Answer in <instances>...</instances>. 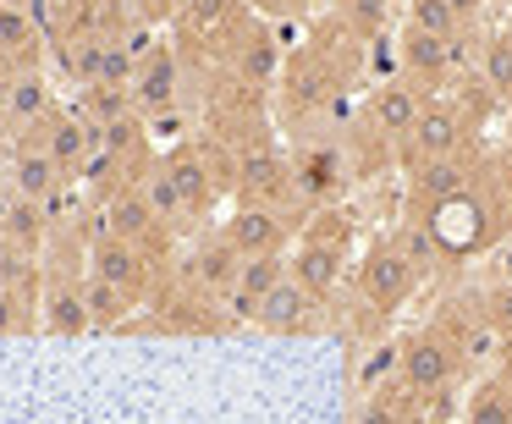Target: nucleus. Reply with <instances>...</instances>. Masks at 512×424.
<instances>
[{"label": "nucleus", "instance_id": "obj_32", "mask_svg": "<svg viewBox=\"0 0 512 424\" xmlns=\"http://www.w3.org/2000/svg\"><path fill=\"white\" fill-rule=\"evenodd\" d=\"M479 83L496 100H512V34H490L479 50Z\"/></svg>", "mask_w": 512, "mask_h": 424}, {"label": "nucleus", "instance_id": "obj_29", "mask_svg": "<svg viewBox=\"0 0 512 424\" xmlns=\"http://www.w3.org/2000/svg\"><path fill=\"white\" fill-rule=\"evenodd\" d=\"M0 237L6 243H23V248H39L50 237V215H45V204H34V199H12L6 210H0Z\"/></svg>", "mask_w": 512, "mask_h": 424}, {"label": "nucleus", "instance_id": "obj_31", "mask_svg": "<svg viewBox=\"0 0 512 424\" xmlns=\"http://www.w3.org/2000/svg\"><path fill=\"white\" fill-rule=\"evenodd\" d=\"M347 424H413V397L402 391V380L391 391H375V397L353 402V419Z\"/></svg>", "mask_w": 512, "mask_h": 424}, {"label": "nucleus", "instance_id": "obj_12", "mask_svg": "<svg viewBox=\"0 0 512 424\" xmlns=\"http://www.w3.org/2000/svg\"><path fill=\"white\" fill-rule=\"evenodd\" d=\"M287 204H254V199H237V210L221 221V237L237 248V254H276L287 243Z\"/></svg>", "mask_w": 512, "mask_h": 424}, {"label": "nucleus", "instance_id": "obj_19", "mask_svg": "<svg viewBox=\"0 0 512 424\" xmlns=\"http://www.w3.org/2000/svg\"><path fill=\"white\" fill-rule=\"evenodd\" d=\"M166 171L177 177V188L188 193V204H193V215H204L215 204V188H221V177H215V155L199 144V138H188V144H177V149H166Z\"/></svg>", "mask_w": 512, "mask_h": 424}, {"label": "nucleus", "instance_id": "obj_8", "mask_svg": "<svg viewBox=\"0 0 512 424\" xmlns=\"http://www.w3.org/2000/svg\"><path fill=\"white\" fill-rule=\"evenodd\" d=\"M424 105H430L424 83L402 78V72H397V78H386V83H375V89H369V133L402 149V138H408L413 122L424 116Z\"/></svg>", "mask_w": 512, "mask_h": 424}, {"label": "nucleus", "instance_id": "obj_1", "mask_svg": "<svg viewBox=\"0 0 512 424\" xmlns=\"http://www.w3.org/2000/svg\"><path fill=\"white\" fill-rule=\"evenodd\" d=\"M507 182H501V193L490 199V177L474 166V177H468L463 188L446 193L441 204H430V210H424V232H430L435 254L441 259H474V254H485V248H496L501 232L512 226Z\"/></svg>", "mask_w": 512, "mask_h": 424}, {"label": "nucleus", "instance_id": "obj_2", "mask_svg": "<svg viewBox=\"0 0 512 424\" xmlns=\"http://www.w3.org/2000/svg\"><path fill=\"white\" fill-rule=\"evenodd\" d=\"M226 182L237 188V199H254V204H287V199H298V193H292V160L281 155V144L265 133V127L232 133Z\"/></svg>", "mask_w": 512, "mask_h": 424}, {"label": "nucleus", "instance_id": "obj_3", "mask_svg": "<svg viewBox=\"0 0 512 424\" xmlns=\"http://www.w3.org/2000/svg\"><path fill=\"white\" fill-rule=\"evenodd\" d=\"M353 287H358V309L375 314V320H386V314H397L402 303L413 298V287H419V265L397 248V237H386V243H369V254L358 259Z\"/></svg>", "mask_w": 512, "mask_h": 424}, {"label": "nucleus", "instance_id": "obj_38", "mask_svg": "<svg viewBox=\"0 0 512 424\" xmlns=\"http://www.w3.org/2000/svg\"><path fill=\"white\" fill-rule=\"evenodd\" d=\"M446 6H452V12H457V23H463V28L474 23L479 12H485V0H446Z\"/></svg>", "mask_w": 512, "mask_h": 424}, {"label": "nucleus", "instance_id": "obj_41", "mask_svg": "<svg viewBox=\"0 0 512 424\" xmlns=\"http://www.w3.org/2000/svg\"><path fill=\"white\" fill-rule=\"evenodd\" d=\"M17 78V67H12V61H6V56H0V89H6V83H12Z\"/></svg>", "mask_w": 512, "mask_h": 424}, {"label": "nucleus", "instance_id": "obj_4", "mask_svg": "<svg viewBox=\"0 0 512 424\" xmlns=\"http://www.w3.org/2000/svg\"><path fill=\"white\" fill-rule=\"evenodd\" d=\"M457 353H452V342H446L435 325H424V331H413V336H402V391H408L413 402H435L441 391H452V380H457Z\"/></svg>", "mask_w": 512, "mask_h": 424}, {"label": "nucleus", "instance_id": "obj_24", "mask_svg": "<svg viewBox=\"0 0 512 424\" xmlns=\"http://www.w3.org/2000/svg\"><path fill=\"white\" fill-rule=\"evenodd\" d=\"M138 188H144L149 210H155V221L166 226V232H188V221H199V215H193V204H188V193L177 188V177L166 171V160H160V155L138 171Z\"/></svg>", "mask_w": 512, "mask_h": 424}, {"label": "nucleus", "instance_id": "obj_14", "mask_svg": "<svg viewBox=\"0 0 512 424\" xmlns=\"http://www.w3.org/2000/svg\"><path fill=\"white\" fill-rule=\"evenodd\" d=\"M133 105L138 116H155V111H171V105H182V56L171 45H155L144 61H138L133 72Z\"/></svg>", "mask_w": 512, "mask_h": 424}, {"label": "nucleus", "instance_id": "obj_13", "mask_svg": "<svg viewBox=\"0 0 512 424\" xmlns=\"http://www.w3.org/2000/svg\"><path fill=\"white\" fill-rule=\"evenodd\" d=\"M89 270H94V276H105V281H116V287H127L133 298H144L149 281H155V254L138 248V243H127V237L100 232L89 243Z\"/></svg>", "mask_w": 512, "mask_h": 424}, {"label": "nucleus", "instance_id": "obj_25", "mask_svg": "<svg viewBox=\"0 0 512 424\" xmlns=\"http://www.w3.org/2000/svg\"><path fill=\"white\" fill-rule=\"evenodd\" d=\"M45 45H50V34H45V23H39L34 12L0 6V56L12 61L17 72H23V67H39V61H45Z\"/></svg>", "mask_w": 512, "mask_h": 424}, {"label": "nucleus", "instance_id": "obj_16", "mask_svg": "<svg viewBox=\"0 0 512 424\" xmlns=\"http://www.w3.org/2000/svg\"><path fill=\"white\" fill-rule=\"evenodd\" d=\"M6 160H12V188H17V199L45 204L56 188H67V182H72L67 171H61V160L50 155V149L39 144L34 133H17V138H12V155H6Z\"/></svg>", "mask_w": 512, "mask_h": 424}, {"label": "nucleus", "instance_id": "obj_23", "mask_svg": "<svg viewBox=\"0 0 512 424\" xmlns=\"http://www.w3.org/2000/svg\"><path fill=\"white\" fill-rule=\"evenodd\" d=\"M474 177V160L468 155H446V160H424V166L408 171V204L413 210H430V204H441L446 193H457L463 182Z\"/></svg>", "mask_w": 512, "mask_h": 424}, {"label": "nucleus", "instance_id": "obj_42", "mask_svg": "<svg viewBox=\"0 0 512 424\" xmlns=\"http://www.w3.org/2000/svg\"><path fill=\"white\" fill-rule=\"evenodd\" d=\"M413 424H419V419H413Z\"/></svg>", "mask_w": 512, "mask_h": 424}, {"label": "nucleus", "instance_id": "obj_11", "mask_svg": "<svg viewBox=\"0 0 512 424\" xmlns=\"http://www.w3.org/2000/svg\"><path fill=\"white\" fill-rule=\"evenodd\" d=\"M100 232L127 237V243L149 248V254H155V248L171 237L166 226L155 221V210H149V199H144V188H138V177H122V182L111 188V199H105V210H100Z\"/></svg>", "mask_w": 512, "mask_h": 424}, {"label": "nucleus", "instance_id": "obj_21", "mask_svg": "<svg viewBox=\"0 0 512 424\" xmlns=\"http://www.w3.org/2000/svg\"><path fill=\"white\" fill-rule=\"evenodd\" d=\"M397 375H402V342H369L347 364V391H353V402H364L375 391H391Z\"/></svg>", "mask_w": 512, "mask_h": 424}, {"label": "nucleus", "instance_id": "obj_30", "mask_svg": "<svg viewBox=\"0 0 512 424\" xmlns=\"http://www.w3.org/2000/svg\"><path fill=\"white\" fill-rule=\"evenodd\" d=\"M336 17H342V28L358 39V45H369V39L386 34L391 0H336Z\"/></svg>", "mask_w": 512, "mask_h": 424}, {"label": "nucleus", "instance_id": "obj_18", "mask_svg": "<svg viewBox=\"0 0 512 424\" xmlns=\"http://www.w3.org/2000/svg\"><path fill=\"white\" fill-rule=\"evenodd\" d=\"M34 138L61 160V171H67V177H83V166L94 160V144H100V138H94V127L83 122L78 111H50L45 122L34 127Z\"/></svg>", "mask_w": 512, "mask_h": 424}, {"label": "nucleus", "instance_id": "obj_27", "mask_svg": "<svg viewBox=\"0 0 512 424\" xmlns=\"http://www.w3.org/2000/svg\"><path fill=\"white\" fill-rule=\"evenodd\" d=\"M72 111H78L94 133H105V127H116V122H133L138 105H133V89H122V83H94V89L78 94Z\"/></svg>", "mask_w": 512, "mask_h": 424}, {"label": "nucleus", "instance_id": "obj_15", "mask_svg": "<svg viewBox=\"0 0 512 424\" xmlns=\"http://www.w3.org/2000/svg\"><path fill=\"white\" fill-rule=\"evenodd\" d=\"M292 270V254H248L243 265H237V281L226 287V298H221V314L226 320H254V309L265 303V292L276 287L281 276Z\"/></svg>", "mask_w": 512, "mask_h": 424}, {"label": "nucleus", "instance_id": "obj_33", "mask_svg": "<svg viewBox=\"0 0 512 424\" xmlns=\"http://www.w3.org/2000/svg\"><path fill=\"white\" fill-rule=\"evenodd\" d=\"M463 424H512V380H507V375L485 380V386L468 397Z\"/></svg>", "mask_w": 512, "mask_h": 424}, {"label": "nucleus", "instance_id": "obj_22", "mask_svg": "<svg viewBox=\"0 0 512 424\" xmlns=\"http://www.w3.org/2000/svg\"><path fill=\"white\" fill-rule=\"evenodd\" d=\"M452 45H457V39L424 34V28H402V39H397L402 78H413V83H441L446 72H452Z\"/></svg>", "mask_w": 512, "mask_h": 424}, {"label": "nucleus", "instance_id": "obj_28", "mask_svg": "<svg viewBox=\"0 0 512 424\" xmlns=\"http://www.w3.org/2000/svg\"><path fill=\"white\" fill-rule=\"evenodd\" d=\"M83 298H89V320L94 331H111V325H122L127 314L138 309V298L127 287H116V281L94 276V270H83Z\"/></svg>", "mask_w": 512, "mask_h": 424}, {"label": "nucleus", "instance_id": "obj_26", "mask_svg": "<svg viewBox=\"0 0 512 424\" xmlns=\"http://www.w3.org/2000/svg\"><path fill=\"white\" fill-rule=\"evenodd\" d=\"M6 100H12V127L17 133H34L50 111H56V94H50L45 67H23L12 83H6Z\"/></svg>", "mask_w": 512, "mask_h": 424}, {"label": "nucleus", "instance_id": "obj_5", "mask_svg": "<svg viewBox=\"0 0 512 424\" xmlns=\"http://www.w3.org/2000/svg\"><path fill=\"white\" fill-rule=\"evenodd\" d=\"M342 259H347L342 221H336V215H320V221L298 237V248H292V276H298L320 303H331L336 287H342Z\"/></svg>", "mask_w": 512, "mask_h": 424}, {"label": "nucleus", "instance_id": "obj_36", "mask_svg": "<svg viewBox=\"0 0 512 424\" xmlns=\"http://www.w3.org/2000/svg\"><path fill=\"white\" fill-rule=\"evenodd\" d=\"M28 309H34V298H23V292L0 287V336H17L28 325Z\"/></svg>", "mask_w": 512, "mask_h": 424}, {"label": "nucleus", "instance_id": "obj_7", "mask_svg": "<svg viewBox=\"0 0 512 424\" xmlns=\"http://www.w3.org/2000/svg\"><path fill=\"white\" fill-rule=\"evenodd\" d=\"M468 144V116L457 111L452 100H430L424 105V116L413 122V133L402 138V166H424V160H446V155H463Z\"/></svg>", "mask_w": 512, "mask_h": 424}, {"label": "nucleus", "instance_id": "obj_20", "mask_svg": "<svg viewBox=\"0 0 512 424\" xmlns=\"http://www.w3.org/2000/svg\"><path fill=\"white\" fill-rule=\"evenodd\" d=\"M435 331L452 342L457 364H479V358L501 353V336L490 331V320H485V309H479V298L468 303L463 314H457V303H452V314H441V320H435Z\"/></svg>", "mask_w": 512, "mask_h": 424}, {"label": "nucleus", "instance_id": "obj_37", "mask_svg": "<svg viewBox=\"0 0 512 424\" xmlns=\"http://www.w3.org/2000/svg\"><path fill=\"white\" fill-rule=\"evenodd\" d=\"M490 281H512V243L496 248V265H490Z\"/></svg>", "mask_w": 512, "mask_h": 424}, {"label": "nucleus", "instance_id": "obj_35", "mask_svg": "<svg viewBox=\"0 0 512 424\" xmlns=\"http://www.w3.org/2000/svg\"><path fill=\"white\" fill-rule=\"evenodd\" d=\"M479 309H485L490 331H496L501 342H512V281H490V287L479 292Z\"/></svg>", "mask_w": 512, "mask_h": 424}, {"label": "nucleus", "instance_id": "obj_6", "mask_svg": "<svg viewBox=\"0 0 512 424\" xmlns=\"http://www.w3.org/2000/svg\"><path fill=\"white\" fill-rule=\"evenodd\" d=\"M237 265H243V254H237V248L221 237V226H215L210 237H199V243H193L188 254H182L177 281H182V292H188V298H199V303H221V298H226V287L237 281Z\"/></svg>", "mask_w": 512, "mask_h": 424}, {"label": "nucleus", "instance_id": "obj_40", "mask_svg": "<svg viewBox=\"0 0 512 424\" xmlns=\"http://www.w3.org/2000/svg\"><path fill=\"white\" fill-rule=\"evenodd\" d=\"M501 375L512 380V342H501Z\"/></svg>", "mask_w": 512, "mask_h": 424}, {"label": "nucleus", "instance_id": "obj_34", "mask_svg": "<svg viewBox=\"0 0 512 424\" xmlns=\"http://www.w3.org/2000/svg\"><path fill=\"white\" fill-rule=\"evenodd\" d=\"M408 28H424V34H441V39H457L463 23L446 0H408Z\"/></svg>", "mask_w": 512, "mask_h": 424}, {"label": "nucleus", "instance_id": "obj_17", "mask_svg": "<svg viewBox=\"0 0 512 424\" xmlns=\"http://www.w3.org/2000/svg\"><path fill=\"white\" fill-rule=\"evenodd\" d=\"M342 188H347L342 149L309 144V149H298V155H292V193H298L303 204H331Z\"/></svg>", "mask_w": 512, "mask_h": 424}, {"label": "nucleus", "instance_id": "obj_39", "mask_svg": "<svg viewBox=\"0 0 512 424\" xmlns=\"http://www.w3.org/2000/svg\"><path fill=\"white\" fill-rule=\"evenodd\" d=\"M17 127H12V100H6V89H0V138H12Z\"/></svg>", "mask_w": 512, "mask_h": 424}, {"label": "nucleus", "instance_id": "obj_9", "mask_svg": "<svg viewBox=\"0 0 512 424\" xmlns=\"http://www.w3.org/2000/svg\"><path fill=\"white\" fill-rule=\"evenodd\" d=\"M34 309H39V331H50V336L94 331L89 298H83V276H72V270H45V281L34 292Z\"/></svg>", "mask_w": 512, "mask_h": 424}, {"label": "nucleus", "instance_id": "obj_10", "mask_svg": "<svg viewBox=\"0 0 512 424\" xmlns=\"http://www.w3.org/2000/svg\"><path fill=\"white\" fill-rule=\"evenodd\" d=\"M248 325H259L265 336H309L314 325H320V298H314V292L287 270V276L265 292V303L254 309Z\"/></svg>", "mask_w": 512, "mask_h": 424}]
</instances>
